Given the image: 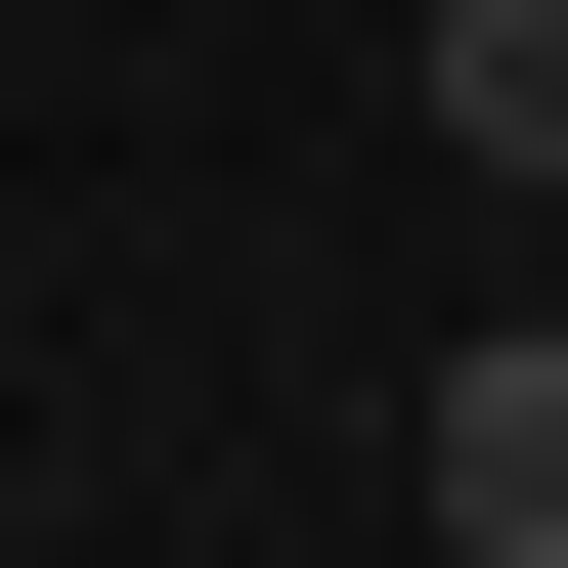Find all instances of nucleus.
Returning a JSON list of instances; mask_svg holds the SVG:
<instances>
[{
	"label": "nucleus",
	"mask_w": 568,
	"mask_h": 568,
	"mask_svg": "<svg viewBox=\"0 0 568 568\" xmlns=\"http://www.w3.org/2000/svg\"><path fill=\"white\" fill-rule=\"evenodd\" d=\"M437 568H568V306L437 351Z\"/></svg>",
	"instance_id": "f257e3e1"
},
{
	"label": "nucleus",
	"mask_w": 568,
	"mask_h": 568,
	"mask_svg": "<svg viewBox=\"0 0 568 568\" xmlns=\"http://www.w3.org/2000/svg\"><path fill=\"white\" fill-rule=\"evenodd\" d=\"M394 88H437V175H525V219H568V0H394Z\"/></svg>",
	"instance_id": "f03ea898"
}]
</instances>
